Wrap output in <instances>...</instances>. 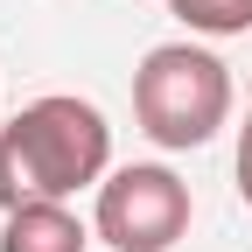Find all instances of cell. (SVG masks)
<instances>
[{
  "instance_id": "6da1fadb",
  "label": "cell",
  "mask_w": 252,
  "mask_h": 252,
  "mask_svg": "<svg viewBox=\"0 0 252 252\" xmlns=\"http://www.w3.org/2000/svg\"><path fill=\"white\" fill-rule=\"evenodd\" d=\"M105 175H112V126L77 91H49L0 126V210L70 203L77 189Z\"/></svg>"
},
{
  "instance_id": "5b68a950",
  "label": "cell",
  "mask_w": 252,
  "mask_h": 252,
  "mask_svg": "<svg viewBox=\"0 0 252 252\" xmlns=\"http://www.w3.org/2000/svg\"><path fill=\"white\" fill-rule=\"evenodd\" d=\"M168 7L196 35H245L252 28V0H168Z\"/></svg>"
},
{
  "instance_id": "8992f818",
  "label": "cell",
  "mask_w": 252,
  "mask_h": 252,
  "mask_svg": "<svg viewBox=\"0 0 252 252\" xmlns=\"http://www.w3.org/2000/svg\"><path fill=\"white\" fill-rule=\"evenodd\" d=\"M238 196L252 203V126H245V140H238Z\"/></svg>"
},
{
  "instance_id": "3957f363",
  "label": "cell",
  "mask_w": 252,
  "mask_h": 252,
  "mask_svg": "<svg viewBox=\"0 0 252 252\" xmlns=\"http://www.w3.org/2000/svg\"><path fill=\"white\" fill-rule=\"evenodd\" d=\"M189 231V182L161 161L112 168L98 182V238L112 252H175Z\"/></svg>"
},
{
  "instance_id": "277c9868",
  "label": "cell",
  "mask_w": 252,
  "mask_h": 252,
  "mask_svg": "<svg viewBox=\"0 0 252 252\" xmlns=\"http://www.w3.org/2000/svg\"><path fill=\"white\" fill-rule=\"evenodd\" d=\"M91 231L77 224L70 203H21L0 224V252H84Z\"/></svg>"
},
{
  "instance_id": "52a82bcc",
  "label": "cell",
  "mask_w": 252,
  "mask_h": 252,
  "mask_svg": "<svg viewBox=\"0 0 252 252\" xmlns=\"http://www.w3.org/2000/svg\"><path fill=\"white\" fill-rule=\"evenodd\" d=\"M245 126H252V98H245Z\"/></svg>"
},
{
  "instance_id": "7a4b0ae2",
  "label": "cell",
  "mask_w": 252,
  "mask_h": 252,
  "mask_svg": "<svg viewBox=\"0 0 252 252\" xmlns=\"http://www.w3.org/2000/svg\"><path fill=\"white\" fill-rule=\"evenodd\" d=\"M133 119L154 147H203L231 119V70L203 42H161L133 70Z\"/></svg>"
}]
</instances>
